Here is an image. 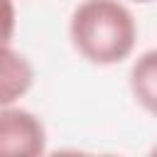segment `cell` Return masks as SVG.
Wrapping results in <instances>:
<instances>
[{
    "label": "cell",
    "instance_id": "obj_1",
    "mask_svg": "<svg viewBox=\"0 0 157 157\" xmlns=\"http://www.w3.org/2000/svg\"><path fill=\"white\" fill-rule=\"evenodd\" d=\"M69 39L96 66L125 61L137 44V22L120 0H81L69 17Z\"/></svg>",
    "mask_w": 157,
    "mask_h": 157
},
{
    "label": "cell",
    "instance_id": "obj_2",
    "mask_svg": "<svg viewBox=\"0 0 157 157\" xmlns=\"http://www.w3.org/2000/svg\"><path fill=\"white\" fill-rule=\"evenodd\" d=\"M47 150V128L27 108L0 105V157H39Z\"/></svg>",
    "mask_w": 157,
    "mask_h": 157
},
{
    "label": "cell",
    "instance_id": "obj_3",
    "mask_svg": "<svg viewBox=\"0 0 157 157\" xmlns=\"http://www.w3.org/2000/svg\"><path fill=\"white\" fill-rule=\"evenodd\" d=\"M34 83V69L25 54L0 44V105L17 103Z\"/></svg>",
    "mask_w": 157,
    "mask_h": 157
},
{
    "label": "cell",
    "instance_id": "obj_4",
    "mask_svg": "<svg viewBox=\"0 0 157 157\" xmlns=\"http://www.w3.org/2000/svg\"><path fill=\"white\" fill-rule=\"evenodd\" d=\"M130 91H132V98L147 113H155V108H157V52L155 49H147L132 64Z\"/></svg>",
    "mask_w": 157,
    "mask_h": 157
},
{
    "label": "cell",
    "instance_id": "obj_5",
    "mask_svg": "<svg viewBox=\"0 0 157 157\" xmlns=\"http://www.w3.org/2000/svg\"><path fill=\"white\" fill-rule=\"evenodd\" d=\"M17 27V12L12 0H0V44H10Z\"/></svg>",
    "mask_w": 157,
    "mask_h": 157
},
{
    "label": "cell",
    "instance_id": "obj_6",
    "mask_svg": "<svg viewBox=\"0 0 157 157\" xmlns=\"http://www.w3.org/2000/svg\"><path fill=\"white\" fill-rule=\"evenodd\" d=\"M135 2H152V0H135Z\"/></svg>",
    "mask_w": 157,
    "mask_h": 157
}]
</instances>
